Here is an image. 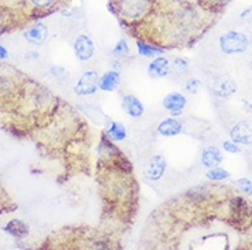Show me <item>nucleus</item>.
<instances>
[{
	"instance_id": "nucleus-30",
	"label": "nucleus",
	"mask_w": 252,
	"mask_h": 250,
	"mask_svg": "<svg viewBox=\"0 0 252 250\" xmlns=\"http://www.w3.org/2000/svg\"><path fill=\"white\" fill-rule=\"evenodd\" d=\"M251 197H252V193H251Z\"/></svg>"
},
{
	"instance_id": "nucleus-17",
	"label": "nucleus",
	"mask_w": 252,
	"mask_h": 250,
	"mask_svg": "<svg viewBox=\"0 0 252 250\" xmlns=\"http://www.w3.org/2000/svg\"><path fill=\"white\" fill-rule=\"evenodd\" d=\"M107 136L110 139H113L115 142H120V141H124L127 137V130L121 122L113 120V122H110V126H108Z\"/></svg>"
},
{
	"instance_id": "nucleus-25",
	"label": "nucleus",
	"mask_w": 252,
	"mask_h": 250,
	"mask_svg": "<svg viewBox=\"0 0 252 250\" xmlns=\"http://www.w3.org/2000/svg\"><path fill=\"white\" fill-rule=\"evenodd\" d=\"M51 74L54 75L57 80H59V81H66L69 78V73L66 71V69H63L61 66H54L51 69Z\"/></svg>"
},
{
	"instance_id": "nucleus-11",
	"label": "nucleus",
	"mask_w": 252,
	"mask_h": 250,
	"mask_svg": "<svg viewBox=\"0 0 252 250\" xmlns=\"http://www.w3.org/2000/svg\"><path fill=\"white\" fill-rule=\"evenodd\" d=\"M48 37V28L44 24H36V25L28 28L24 31V38L32 45H43Z\"/></svg>"
},
{
	"instance_id": "nucleus-20",
	"label": "nucleus",
	"mask_w": 252,
	"mask_h": 250,
	"mask_svg": "<svg viewBox=\"0 0 252 250\" xmlns=\"http://www.w3.org/2000/svg\"><path fill=\"white\" fill-rule=\"evenodd\" d=\"M206 176H207L208 181H225L227 179L230 174L227 172L226 169L220 168V167H214V168H208V171L206 172Z\"/></svg>"
},
{
	"instance_id": "nucleus-24",
	"label": "nucleus",
	"mask_w": 252,
	"mask_h": 250,
	"mask_svg": "<svg viewBox=\"0 0 252 250\" xmlns=\"http://www.w3.org/2000/svg\"><path fill=\"white\" fill-rule=\"evenodd\" d=\"M59 0H29L32 6L40 8V10H45V8H51L57 4Z\"/></svg>"
},
{
	"instance_id": "nucleus-13",
	"label": "nucleus",
	"mask_w": 252,
	"mask_h": 250,
	"mask_svg": "<svg viewBox=\"0 0 252 250\" xmlns=\"http://www.w3.org/2000/svg\"><path fill=\"white\" fill-rule=\"evenodd\" d=\"M121 85V74L118 70H108L99 77V89L101 92H114Z\"/></svg>"
},
{
	"instance_id": "nucleus-9",
	"label": "nucleus",
	"mask_w": 252,
	"mask_h": 250,
	"mask_svg": "<svg viewBox=\"0 0 252 250\" xmlns=\"http://www.w3.org/2000/svg\"><path fill=\"white\" fill-rule=\"evenodd\" d=\"M251 212V206L248 204V201H246L244 198L236 197L230 201V215L233 218V223H236V224H241L246 220H248Z\"/></svg>"
},
{
	"instance_id": "nucleus-6",
	"label": "nucleus",
	"mask_w": 252,
	"mask_h": 250,
	"mask_svg": "<svg viewBox=\"0 0 252 250\" xmlns=\"http://www.w3.org/2000/svg\"><path fill=\"white\" fill-rule=\"evenodd\" d=\"M73 51L74 55L80 62H88L91 57L94 55V44L92 38L87 34H80L73 43Z\"/></svg>"
},
{
	"instance_id": "nucleus-28",
	"label": "nucleus",
	"mask_w": 252,
	"mask_h": 250,
	"mask_svg": "<svg viewBox=\"0 0 252 250\" xmlns=\"http://www.w3.org/2000/svg\"><path fill=\"white\" fill-rule=\"evenodd\" d=\"M7 56H8V52H7V50L4 48V47H1V45H0V60H4V59H7Z\"/></svg>"
},
{
	"instance_id": "nucleus-21",
	"label": "nucleus",
	"mask_w": 252,
	"mask_h": 250,
	"mask_svg": "<svg viewBox=\"0 0 252 250\" xmlns=\"http://www.w3.org/2000/svg\"><path fill=\"white\" fill-rule=\"evenodd\" d=\"M129 44L126 41L125 38H121L120 41L115 44L113 50V55L115 57H125L129 55Z\"/></svg>"
},
{
	"instance_id": "nucleus-5",
	"label": "nucleus",
	"mask_w": 252,
	"mask_h": 250,
	"mask_svg": "<svg viewBox=\"0 0 252 250\" xmlns=\"http://www.w3.org/2000/svg\"><path fill=\"white\" fill-rule=\"evenodd\" d=\"M166 169H167V160H166V157L163 155L157 153V155H154L150 159V163H148V166H147V168L144 171V175L148 181L158 182L163 178Z\"/></svg>"
},
{
	"instance_id": "nucleus-10",
	"label": "nucleus",
	"mask_w": 252,
	"mask_h": 250,
	"mask_svg": "<svg viewBox=\"0 0 252 250\" xmlns=\"http://www.w3.org/2000/svg\"><path fill=\"white\" fill-rule=\"evenodd\" d=\"M121 107L124 110V112L130 116L133 119L141 118L143 113H144V106L143 103L140 100L137 96L134 94H125L122 97V103H121Z\"/></svg>"
},
{
	"instance_id": "nucleus-7",
	"label": "nucleus",
	"mask_w": 252,
	"mask_h": 250,
	"mask_svg": "<svg viewBox=\"0 0 252 250\" xmlns=\"http://www.w3.org/2000/svg\"><path fill=\"white\" fill-rule=\"evenodd\" d=\"M230 139L237 145H251L252 144V126L246 120H240L232 126L229 130Z\"/></svg>"
},
{
	"instance_id": "nucleus-3",
	"label": "nucleus",
	"mask_w": 252,
	"mask_h": 250,
	"mask_svg": "<svg viewBox=\"0 0 252 250\" xmlns=\"http://www.w3.org/2000/svg\"><path fill=\"white\" fill-rule=\"evenodd\" d=\"M99 89V74L94 70H87L80 75L74 85V93L77 96H92Z\"/></svg>"
},
{
	"instance_id": "nucleus-29",
	"label": "nucleus",
	"mask_w": 252,
	"mask_h": 250,
	"mask_svg": "<svg viewBox=\"0 0 252 250\" xmlns=\"http://www.w3.org/2000/svg\"><path fill=\"white\" fill-rule=\"evenodd\" d=\"M251 166H252V157H251Z\"/></svg>"
},
{
	"instance_id": "nucleus-2",
	"label": "nucleus",
	"mask_w": 252,
	"mask_h": 250,
	"mask_svg": "<svg viewBox=\"0 0 252 250\" xmlns=\"http://www.w3.org/2000/svg\"><path fill=\"white\" fill-rule=\"evenodd\" d=\"M151 8V0H117V10L125 19H140Z\"/></svg>"
},
{
	"instance_id": "nucleus-8",
	"label": "nucleus",
	"mask_w": 252,
	"mask_h": 250,
	"mask_svg": "<svg viewBox=\"0 0 252 250\" xmlns=\"http://www.w3.org/2000/svg\"><path fill=\"white\" fill-rule=\"evenodd\" d=\"M213 90H214L215 96H218L220 99H227V97H230L236 93L237 85H236V82L232 77L220 75L213 82Z\"/></svg>"
},
{
	"instance_id": "nucleus-19",
	"label": "nucleus",
	"mask_w": 252,
	"mask_h": 250,
	"mask_svg": "<svg viewBox=\"0 0 252 250\" xmlns=\"http://www.w3.org/2000/svg\"><path fill=\"white\" fill-rule=\"evenodd\" d=\"M189 70V62L184 57H176L173 62L170 63V73L177 75V77H183L188 73Z\"/></svg>"
},
{
	"instance_id": "nucleus-27",
	"label": "nucleus",
	"mask_w": 252,
	"mask_h": 250,
	"mask_svg": "<svg viewBox=\"0 0 252 250\" xmlns=\"http://www.w3.org/2000/svg\"><path fill=\"white\" fill-rule=\"evenodd\" d=\"M222 148L226 150V152H229V153H239L240 152L239 145L236 144V142H233L232 139H230V141H225V142L222 144Z\"/></svg>"
},
{
	"instance_id": "nucleus-12",
	"label": "nucleus",
	"mask_w": 252,
	"mask_h": 250,
	"mask_svg": "<svg viewBox=\"0 0 252 250\" xmlns=\"http://www.w3.org/2000/svg\"><path fill=\"white\" fill-rule=\"evenodd\" d=\"M148 74L152 78H166L170 74V60L166 56H155L148 64Z\"/></svg>"
},
{
	"instance_id": "nucleus-15",
	"label": "nucleus",
	"mask_w": 252,
	"mask_h": 250,
	"mask_svg": "<svg viewBox=\"0 0 252 250\" xmlns=\"http://www.w3.org/2000/svg\"><path fill=\"white\" fill-rule=\"evenodd\" d=\"M200 160L206 168H214L223 162V155L217 146H207L202 150Z\"/></svg>"
},
{
	"instance_id": "nucleus-23",
	"label": "nucleus",
	"mask_w": 252,
	"mask_h": 250,
	"mask_svg": "<svg viewBox=\"0 0 252 250\" xmlns=\"http://www.w3.org/2000/svg\"><path fill=\"white\" fill-rule=\"evenodd\" d=\"M204 7H207L210 10H220V8H223L226 7V4H229L230 0H202Z\"/></svg>"
},
{
	"instance_id": "nucleus-16",
	"label": "nucleus",
	"mask_w": 252,
	"mask_h": 250,
	"mask_svg": "<svg viewBox=\"0 0 252 250\" xmlns=\"http://www.w3.org/2000/svg\"><path fill=\"white\" fill-rule=\"evenodd\" d=\"M3 231L15 239H24L29 235V225L26 224L24 220L13 219L4 225Z\"/></svg>"
},
{
	"instance_id": "nucleus-18",
	"label": "nucleus",
	"mask_w": 252,
	"mask_h": 250,
	"mask_svg": "<svg viewBox=\"0 0 252 250\" xmlns=\"http://www.w3.org/2000/svg\"><path fill=\"white\" fill-rule=\"evenodd\" d=\"M136 45H137V51H139V54L143 57H155V56H159V55H162V54H164V50H160V48H158V47H154V45L151 44H147V43H143V41H137Z\"/></svg>"
},
{
	"instance_id": "nucleus-4",
	"label": "nucleus",
	"mask_w": 252,
	"mask_h": 250,
	"mask_svg": "<svg viewBox=\"0 0 252 250\" xmlns=\"http://www.w3.org/2000/svg\"><path fill=\"white\" fill-rule=\"evenodd\" d=\"M187 97L180 92H171V93L166 94L162 100V106L163 108L170 113L173 118H178L181 116V113L187 107Z\"/></svg>"
},
{
	"instance_id": "nucleus-1",
	"label": "nucleus",
	"mask_w": 252,
	"mask_h": 250,
	"mask_svg": "<svg viewBox=\"0 0 252 250\" xmlns=\"http://www.w3.org/2000/svg\"><path fill=\"white\" fill-rule=\"evenodd\" d=\"M250 45V40L244 33L237 30H229L220 38V48L226 55H239L246 52Z\"/></svg>"
},
{
	"instance_id": "nucleus-14",
	"label": "nucleus",
	"mask_w": 252,
	"mask_h": 250,
	"mask_svg": "<svg viewBox=\"0 0 252 250\" xmlns=\"http://www.w3.org/2000/svg\"><path fill=\"white\" fill-rule=\"evenodd\" d=\"M157 132L162 136V137H176L183 132V125L181 122H178L176 118H166L162 122H159L157 126Z\"/></svg>"
},
{
	"instance_id": "nucleus-26",
	"label": "nucleus",
	"mask_w": 252,
	"mask_h": 250,
	"mask_svg": "<svg viewBox=\"0 0 252 250\" xmlns=\"http://www.w3.org/2000/svg\"><path fill=\"white\" fill-rule=\"evenodd\" d=\"M237 186L241 189V192L246 194H251L252 193V183L250 179L247 178H240L237 181Z\"/></svg>"
},
{
	"instance_id": "nucleus-22",
	"label": "nucleus",
	"mask_w": 252,
	"mask_h": 250,
	"mask_svg": "<svg viewBox=\"0 0 252 250\" xmlns=\"http://www.w3.org/2000/svg\"><path fill=\"white\" fill-rule=\"evenodd\" d=\"M200 88H202V83L197 78H189L188 81L185 82V90L189 94H197Z\"/></svg>"
}]
</instances>
